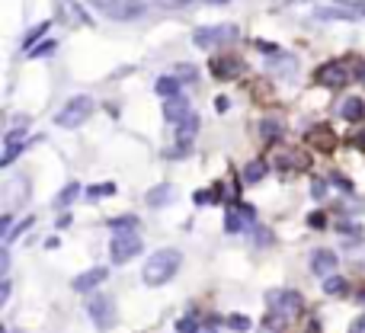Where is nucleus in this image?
Returning <instances> with one entry per match:
<instances>
[{
	"mask_svg": "<svg viewBox=\"0 0 365 333\" xmlns=\"http://www.w3.org/2000/svg\"><path fill=\"white\" fill-rule=\"evenodd\" d=\"M179 266H183L179 250H154V257H148L141 269V279H144V286H167L179 272Z\"/></svg>",
	"mask_w": 365,
	"mask_h": 333,
	"instance_id": "f257e3e1",
	"label": "nucleus"
},
{
	"mask_svg": "<svg viewBox=\"0 0 365 333\" xmlns=\"http://www.w3.org/2000/svg\"><path fill=\"white\" fill-rule=\"evenodd\" d=\"M365 17V3L362 0H327L314 7V19L320 23H356Z\"/></svg>",
	"mask_w": 365,
	"mask_h": 333,
	"instance_id": "f03ea898",
	"label": "nucleus"
},
{
	"mask_svg": "<svg viewBox=\"0 0 365 333\" xmlns=\"http://www.w3.org/2000/svg\"><path fill=\"white\" fill-rule=\"evenodd\" d=\"M96 10H103L109 19L115 23H129V19H141L144 17V0H90Z\"/></svg>",
	"mask_w": 365,
	"mask_h": 333,
	"instance_id": "7ed1b4c3",
	"label": "nucleus"
},
{
	"mask_svg": "<svg viewBox=\"0 0 365 333\" xmlns=\"http://www.w3.org/2000/svg\"><path fill=\"white\" fill-rule=\"evenodd\" d=\"M241 36V29L234 23H221V26H202L192 32V45L199 48H215V45H231Z\"/></svg>",
	"mask_w": 365,
	"mask_h": 333,
	"instance_id": "20e7f679",
	"label": "nucleus"
},
{
	"mask_svg": "<svg viewBox=\"0 0 365 333\" xmlns=\"http://www.w3.org/2000/svg\"><path fill=\"white\" fill-rule=\"evenodd\" d=\"M90 112H93V100H90V96H74L65 109L58 112L55 122L61 129H77V125H84V122L90 119Z\"/></svg>",
	"mask_w": 365,
	"mask_h": 333,
	"instance_id": "39448f33",
	"label": "nucleus"
},
{
	"mask_svg": "<svg viewBox=\"0 0 365 333\" xmlns=\"http://www.w3.org/2000/svg\"><path fill=\"white\" fill-rule=\"evenodd\" d=\"M141 253V241L135 231H119L113 237V244H109V257H113V263H129V259H135Z\"/></svg>",
	"mask_w": 365,
	"mask_h": 333,
	"instance_id": "423d86ee",
	"label": "nucleus"
},
{
	"mask_svg": "<svg viewBox=\"0 0 365 333\" xmlns=\"http://www.w3.org/2000/svg\"><path fill=\"white\" fill-rule=\"evenodd\" d=\"M87 311H90V317H93L96 330H113V327H115V305H113V298L93 295L90 301H87Z\"/></svg>",
	"mask_w": 365,
	"mask_h": 333,
	"instance_id": "0eeeda50",
	"label": "nucleus"
},
{
	"mask_svg": "<svg viewBox=\"0 0 365 333\" xmlns=\"http://www.w3.org/2000/svg\"><path fill=\"white\" fill-rule=\"evenodd\" d=\"M247 224H256V212H253L250 205H234V208H228V215H225V231L228 234H241Z\"/></svg>",
	"mask_w": 365,
	"mask_h": 333,
	"instance_id": "6e6552de",
	"label": "nucleus"
},
{
	"mask_svg": "<svg viewBox=\"0 0 365 333\" xmlns=\"http://www.w3.org/2000/svg\"><path fill=\"white\" fill-rule=\"evenodd\" d=\"M269 305L272 311H279L282 317H291V314H301V295L298 292H272L269 295Z\"/></svg>",
	"mask_w": 365,
	"mask_h": 333,
	"instance_id": "1a4fd4ad",
	"label": "nucleus"
},
{
	"mask_svg": "<svg viewBox=\"0 0 365 333\" xmlns=\"http://www.w3.org/2000/svg\"><path fill=\"white\" fill-rule=\"evenodd\" d=\"M109 279V269H103V266H93V269H87V272H80V276L71 282L74 286V292H80V295H90L93 288H100Z\"/></svg>",
	"mask_w": 365,
	"mask_h": 333,
	"instance_id": "9d476101",
	"label": "nucleus"
},
{
	"mask_svg": "<svg viewBox=\"0 0 365 333\" xmlns=\"http://www.w3.org/2000/svg\"><path fill=\"white\" fill-rule=\"evenodd\" d=\"M55 3H58V17L65 19V23H80V26H90V23H93L77 0H55Z\"/></svg>",
	"mask_w": 365,
	"mask_h": 333,
	"instance_id": "9b49d317",
	"label": "nucleus"
},
{
	"mask_svg": "<svg viewBox=\"0 0 365 333\" xmlns=\"http://www.w3.org/2000/svg\"><path fill=\"white\" fill-rule=\"evenodd\" d=\"M337 253L333 250H318L314 257H311V269H314V276H320V279H327V276H333L337 272Z\"/></svg>",
	"mask_w": 365,
	"mask_h": 333,
	"instance_id": "f8f14e48",
	"label": "nucleus"
},
{
	"mask_svg": "<svg viewBox=\"0 0 365 333\" xmlns=\"http://www.w3.org/2000/svg\"><path fill=\"white\" fill-rule=\"evenodd\" d=\"M186 116H192V112H189V100L183 93H179V96H170V100L164 103V119H167L170 125H179Z\"/></svg>",
	"mask_w": 365,
	"mask_h": 333,
	"instance_id": "ddd939ff",
	"label": "nucleus"
},
{
	"mask_svg": "<svg viewBox=\"0 0 365 333\" xmlns=\"http://www.w3.org/2000/svg\"><path fill=\"white\" fill-rule=\"evenodd\" d=\"M318 80L324 83V87H346L349 74H346V67L343 65H324L318 71Z\"/></svg>",
	"mask_w": 365,
	"mask_h": 333,
	"instance_id": "4468645a",
	"label": "nucleus"
},
{
	"mask_svg": "<svg viewBox=\"0 0 365 333\" xmlns=\"http://www.w3.org/2000/svg\"><path fill=\"white\" fill-rule=\"evenodd\" d=\"M26 195H29V183L23 180V176H16V180L7 186V212H13V208L26 199Z\"/></svg>",
	"mask_w": 365,
	"mask_h": 333,
	"instance_id": "2eb2a0df",
	"label": "nucleus"
},
{
	"mask_svg": "<svg viewBox=\"0 0 365 333\" xmlns=\"http://www.w3.org/2000/svg\"><path fill=\"white\" fill-rule=\"evenodd\" d=\"M241 61H237V58H215V61H212V71H215V77H221V80H228V77H237L241 74Z\"/></svg>",
	"mask_w": 365,
	"mask_h": 333,
	"instance_id": "dca6fc26",
	"label": "nucleus"
},
{
	"mask_svg": "<svg viewBox=\"0 0 365 333\" xmlns=\"http://www.w3.org/2000/svg\"><path fill=\"white\" fill-rule=\"evenodd\" d=\"M173 193H177V189H173L170 183L154 186V189L148 193V205H151V208H164V205L173 202Z\"/></svg>",
	"mask_w": 365,
	"mask_h": 333,
	"instance_id": "f3484780",
	"label": "nucleus"
},
{
	"mask_svg": "<svg viewBox=\"0 0 365 333\" xmlns=\"http://www.w3.org/2000/svg\"><path fill=\"white\" fill-rule=\"evenodd\" d=\"M308 141H311V144H318L320 151H333L337 135H333V129H327V125H318L314 131H308Z\"/></svg>",
	"mask_w": 365,
	"mask_h": 333,
	"instance_id": "a211bd4d",
	"label": "nucleus"
},
{
	"mask_svg": "<svg viewBox=\"0 0 365 333\" xmlns=\"http://www.w3.org/2000/svg\"><path fill=\"white\" fill-rule=\"evenodd\" d=\"M179 77H160L157 83H154V90H157V96H164V100H170V96H179Z\"/></svg>",
	"mask_w": 365,
	"mask_h": 333,
	"instance_id": "6ab92c4d",
	"label": "nucleus"
},
{
	"mask_svg": "<svg viewBox=\"0 0 365 333\" xmlns=\"http://www.w3.org/2000/svg\"><path fill=\"white\" fill-rule=\"evenodd\" d=\"M365 116V103L359 100V96H349L346 103H343V119L346 122H359Z\"/></svg>",
	"mask_w": 365,
	"mask_h": 333,
	"instance_id": "aec40b11",
	"label": "nucleus"
},
{
	"mask_svg": "<svg viewBox=\"0 0 365 333\" xmlns=\"http://www.w3.org/2000/svg\"><path fill=\"white\" fill-rule=\"evenodd\" d=\"M263 176H266V164H263V160H250V164L243 166V183H247V186L260 183Z\"/></svg>",
	"mask_w": 365,
	"mask_h": 333,
	"instance_id": "412c9836",
	"label": "nucleus"
},
{
	"mask_svg": "<svg viewBox=\"0 0 365 333\" xmlns=\"http://www.w3.org/2000/svg\"><path fill=\"white\" fill-rule=\"evenodd\" d=\"M55 48H58L55 39H42L36 48H29L26 55H29V58H45V55H55Z\"/></svg>",
	"mask_w": 365,
	"mask_h": 333,
	"instance_id": "4be33fe9",
	"label": "nucleus"
},
{
	"mask_svg": "<svg viewBox=\"0 0 365 333\" xmlns=\"http://www.w3.org/2000/svg\"><path fill=\"white\" fill-rule=\"evenodd\" d=\"M77 195H80V183H67L65 189H61V195H58V208H67Z\"/></svg>",
	"mask_w": 365,
	"mask_h": 333,
	"instance_id": "5701e85b",
	"label": "nucleus"
},
{
	"mask_svg": "<svg viewBox=\"0 0 365 333\" xmlns=\"http://www.w3.org/2000/svg\"><path fill=\"white\" fill-rule=\"evenodd\" d=\"M135 224H138V218H135V215H119V218H113V222H109V228L119 234V231H135Z\"/></svg>",
	"mask_w": 365,
	"mask_h": 333,
	"instance_id": "b1692460",
	"label": "nucleus"
},
{
	"mask_svg": "<svg viewBox=\"0 0 365 333\" xmlns=\"http://www.w3.org/2000/svg\"><path fill=\"white\" fill-rule=\"evenodd\" d=\"M324 292H327V295H340V292H346V282L333 272V276L324 279Z\"/></svg>",
	"mask_w": 365,
	"mask_h": 333,
	"instance_id": "393cba45",
	"label": "nucleus"
},
{
	"mask_svg": "<svg viewBox=\"0 0 365 333\" xmlns=\"http://www.w3.org/2000/svg\"><path fill=\"white\" fill-rule=\"evenodd\" d=\"M196 129H199V119L196 116H186V119L179 122V138H192V135H196Z\"/></svg>",
	"mask_w": 365,
	"mask_h": 333,
	"instance_id": "a878e982",
	"label": "nucleus"
},
{
	"mask_svg": "<svg viewBox=\"0 0 365 333\" xmlns=\"http://www.w3.org/2000/svg\"><path fill=\"white\" fill-rule=\"evenodd\" d=\"M177 333H199V321L196 317H183V321H177Z\"/></svg>",
	"mask_w": 365,
	"mask_h": 333,
	"instance_id": "bb28decb",
	"label": "nucleus"
},
{
	"mask_svg": "<svg viewBox=\"0 0 365 333\" xmlns=\"http://www.w3.org/2000/svg\"><path fill=\"white\" fill-rule=\"evenodd\" d=\"M109 193H115V186H113V183H103V186H90V189H87V195H90V199H100V195H109Z\"/></svg>",
	"mask_w": 365,
	"mask_h": 333,
	"instance_id": "cd10ccee",
	"label": "nucleus"
},
{
	"mask_svg": "<svg viewBox=\"0 0 365 333\" xmlns=\"http://www.w3.org/2000/svg\"><path fill=\"white\" fill-rule=\"evenodd\" d=\"M228 327H234V330H250V321H247V317H243V314H231V317H228Z\"/></svg>",
	"mask_w": 365,
	"mask_h": 333,
	"instance_id": "c85d7f7f",
	"label": "nucleus"
},
{
	"mask_svg": "<svg viewBox=\"0 0 365 333\" xmlns=\"http://www.w3.org/2000/svg\"><path fill=\"white\" fill-rule=\"evenodd\" d=\"M215 193H218V189H199L192 199H196V205H208V202H215V199H212Z\"/></svg>",
	"mask_w": 365,
	"mask_h": 333,
	"instance_id": "c756f323",
	"label": "nucleus"
},
{
	"mask_svg": "<svg viewBox=\"0 0 365 333\" xmlns=\"http://www.w3.org/2000/svg\"><path fill=\"white\" fill-rule=\"evenodd\" d=\"M279 131H282L279 122H263V138H276Z\"/></svg>",
	"mask_w": 365,
	"mask_h": 333,
	"instance_id": "7c9ffc66",
	"label": "nucleus"
},
{
	"mask_svg": "<svg viewBox=\"0 0 365 333\" xmlns=\"http://www.w3.org/2000/svg\"><path fill=\"white\" fill-rule=\"evenodd\" d=\"M45 29H48V23H42V26H36V29H32V32H29L26 39H23V45H32V42H36V39L42 36V32H45Z\"/></svg>",
	"mask_w": 365,
	"mask_h": 333,
	"instance_id": "2f4dec72",
	"label": "nucleus"
},
{
	"mask_svg": "<svg viewBox=\"0 0 365 333\" xmlns=\"http://www.w3.org/2000/svg\"><path fill=\"white\" fill-rule=\"evenodd\" d=\"M177 77H179V80H192V77H196V67H192V65L177 67Z\"/></svg>",
	"mask_w": 365,
	"mask_h": 333,
	"instance_id": "473e14b6",
	"label": "nucleus"
},
{
	"mask_svg": "<svg viewBox=\"0 0 365 333\" xmlns=\"http://www.w3.org/2000/svg\"><path fill=\"white\" fill-rule=\"evenodd\" d=\"M10 224H13V215L3 212V218H0V234H3V237H10Z\"/></svg>",
	"mask_w": 365,
	"mask_h": 333,
	"instance_id": "72a5a7b5",
	"label": "nucleus"
},
{
	"mask_svg": "<svg viewBox=\"0 0 365 333\" xmlns=\"http://www.w3.org/2000/svg\"><path fill=\"white\" fill-rule=\"evenodd\" d=\"M308 222H311V228H324V222H327V218H324V212H314Z\"/></svg>",
	"mask_w": 365,
	"mask_h": 333,
	"instance_id": "f704fd0d",
	"label": "nucleus"
},
{
	"mask_svg": "<svg viewBox=\"0 0 365 333\" xmlns=\"http://www.w3.org/2000/svg\"><path fill=\"white\" fill-rule=\"evenodd\" d=\"M7 269H10V253L3 250V253H0V276H7Z\"/></svg>",
	"mask_w": 365,
	"mask_h": 333,
	"instance_id": "c9c22d12",
	"label": "nucleus"
},
{
	"mask_svg": "<svg viewBox=\"0 0 365 333\" xmlns=\"http://www.w3.org/2000/svg\"><path fill=\"white\" fill-rule=\"evenodd\" d=\"M10 298V279H3V286H0V305Z\"/></svg>",
	"mask_w": 365,
	"mask_h": 333,
	"instance_id": "e433bc0d",
	"label": "nucleus"
},
{
	"mask_svg": "<svg viewBox=\"0 0 365 333\" xmlns=\"http://www.w3.org/2000/svg\"><path fill=\"white\" fill-rule=\"evenodd\" d=\"M349 333H365V317H359V321L353 324V330H349Z\"/></svg>",
	"mask_w": 365,
	"mask_h": 333,
	"instance_id": "4c0bfd02",
	"label": "nucleus"
},
{
	"mask_svg": "<svg viewBox=\"0 0 365 333\" xmlns=\"http://www.w3.org/2000/svg\"><path fill=\"white\" fill-rule=\"evenodd\" d=\"M215 109H218V112H228V100H225V96L215 103Z\"/></svg>",
	"mask_w": 365,
	"mask_h": 333,
	"instance_id": "58836bf2",
	"label": "nucleus"
},
{
	"mask_svg": "<svg viewBox=\"0 0 365 333\" xmlns=\"http://www.w3.org/2000/svg\"><path fill=\"white\" fill-rule=\"evenodd\" d=\"M202 3H212V7H225V3H231V0H202Z\"/></svg>",
	"mask_w": 365,
	"mask_h": 333,
	"instance_id": "ea45409f",
	"label": "nucleus"
},
{
	"mask_svg": "<svg viewBox=\"0 0 365 333\" xmlns=\"http://www.w3.org/2000/svg\"><path fill=\"white\" fill-rule=\"evenodd\" d=\"M160 3H167V7H179V3H186V0H160Z\"/></svg>",
	"mask_w": 365,
	"mask_h": 333,
	"instance_id": "a19ab883",
	"label": "nucleus"
},
{
	"mask_svg": "<svg viewBox=\"0 0 365 333\" xmlns=\"http://www.w3.org/2000/svg\"><path fill=\"white\" fill-rule=\"evenodd\" d=\"M362 298H365V292H362Z\"/></svg>",
	"mask_w": 365,
	"mask_h": 333,
	"instance_id": "79ce46f5",
	"label": "nucleus"
}]
</instances>
